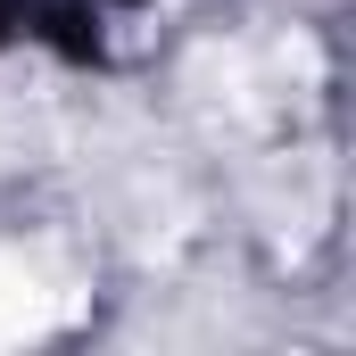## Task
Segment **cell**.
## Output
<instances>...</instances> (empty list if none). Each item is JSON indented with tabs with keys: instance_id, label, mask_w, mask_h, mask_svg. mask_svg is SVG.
I'll use <instances>...</instances> for the list:
<instances>
[{
	"instance_id": "obj_1",
	"label": "cell",
	"mask_w": 356,
	"mask_h": 356,
	"mask_svg": "<svg viewBox=\"0 0 356 356\" xmlns=\"http://www.w3.org/2000/svg\"><path fill=\"white\" fill-rule=\"evenodd\" d=\"M58 307H67V290L42 273V257H25L17 241H0V348L42 340L58 323Z\"/></svg>"
}]
</instances>
